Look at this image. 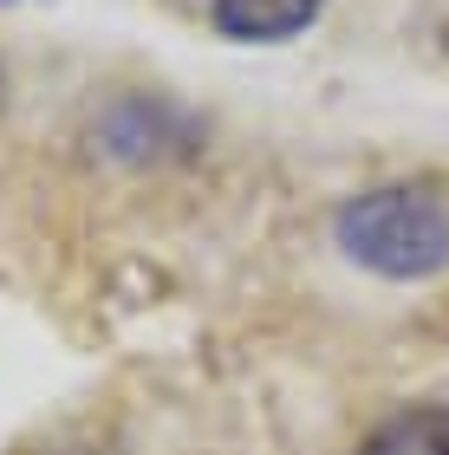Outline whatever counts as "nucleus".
<instances>
[{
  "mask_svg": "<svg viewBox=\"0 0 449 455\" xmlns=\"http://www.w3.org/2000/svg\"><path fill=\"white\" fill-rule=\"evenodd\" d=\"M358 455H449V403H411L397 417H384Z\"/></svg>",
  "mask_w": 449,
  "mask_h": 455,
  "instance_id": "7ed1b4c3",
  "label": "nucleus"
},
{
  "mask_svg": "<svg viewBox=\"0 0 449 455\" xmlns=\"http://www.w3.org/2000/svg\"><path fill=\"white\" fill-rule=\"evenodd\" d=\"M339 247L378 280H430L449 267V209L423 182L365 189L333 221Z\"/></svg>",
  "mask_w": 449,
  "mask_h": 455,
  "instance_id": "f257e3e1",
  "label": "nucleus"
},
{
  "mask_svg": "<svg viewBox=\"0 0 449 455\" xmlns=\"http://www.w3.org/2000/svg\"><path fill=\"white\" fill-rule=\"evenodd\" d=\"M325 0H215V27L229 39H248V46H274V39H293L319 20Z\"/></svg>",
  "mask_w": 449,
  "mask_h": 455,
  "instance_id": "f03ea898",
  "label": "nucleus"
},
{
  "mask_svg": "<svg viewBox=\"0 0 449 455\" xmlns=\"http://www.w3.org/2000/svg\"><path fill=\"white\" fill-rule=\"evenodd\" d=\"M0 7H7V0H0Z\"/></svg>",
  "mask_w": 449,
  "mask_h": 455,
  "instance_id": "20e7f679",
  "label": "nucleus"
}]
</instances>
